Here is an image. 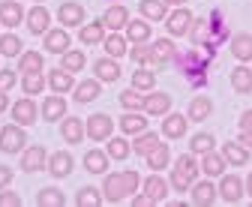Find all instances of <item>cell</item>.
<instances>
[{"mask_svg":"<svg viewBox=\"0 0 252 207\" xmlns=\"http://www.w3.org/2000/svg\"><path fill=\"white\" fill-rule=\"evenodd\" d=\"M216 57V51H210V48H186V51H177L174 54V60H177V66H180V72L189 78V84L192 87H204L207 84V63Z\"/></svg>","mask_w":252,"mask_h":207,"instance_id":"obj_1","label":"cell"},{"mask_svg":"<svg viewBox=\"0 0 252 207\" xmlns=\"http://www.w3.org/2000/svg\"><path fill=\"white\" fill-rule=\"evenodd\" d=\"M138 171H120V174H108L105 183H102V192L108 201H123L129 192L138 189Z\"/></svg>","mask_w":252,"mask_h":207,"instance_id":"obj_2","label":"cell"},{"mask_svg":"<svg viewBox=\"0 0 252 207\" xmlns=\"http://www.w3.org/2000/svg\"><path fill=\"white\" fill-rule=\"evenodd\" d=\"M195 174H198V165H195V159L192 156H180L177 159V165H174V171H171V186L177 189V192H186L189 189V183L195 180Z\"/></svg>","mask_w":252,"mask_h":207,"instance_id":"obj_3","label":"cell"},{"mask_svg":"<svg viewBox=\"0 0 252 207\" xmlns=\"http://www.w3.org/2000/svg\"><path fill=\"white\" fill-rule=\"evenodd\" d=\"M24 129L21 126H6V129H0V150L3 153H18L21 147H24Z\"/></svg>","mask_w":252,"mask_h":207,"instance_id":"obj_4","label":"cell"},{"mask_svg":"<svg viewBox=\"0 0 252 207\" xmlns=\"http://www.w3.org/2000/svg\"><path fill=\"white\" fill-rule=\"evenodd\" d=\"M111 126H114V120H111L108 114H93V117H87V135H90L93 141L108 138V135H111Z\"/></svg>","mask_w":252,"mask_h":207,"instance_id":"obj_5","label":"cell"},{"mask_svg":"<svg viewBox=\"0 0 252 207\" xmlns=\"http://www.w3.org/2000/svg\"><path fill=\"white\" fill-rule=\"evenodd\" d=\"M165 27H168L171 36H183V33H189V27H192V15H189V9H177V12L168 15Z\"/></svg>","mask_w":252,"mask_h":207,"instance_id":"obj_6","label":"cell"},{"mask_svg":"<svg viewBox=\"0 0 252 207\" xmlns=\"http://www.w3.org/2000/svg\"><path fill=\"white\" fill-rule=\"evenodd\" d=\"M219 195H222L228 204H237V201L243 198V183H240V177H234V174L222 177V183H219Z\"/></svg>","mask_w":252,"mask_h":207,"instance_id":"obj_7","label":"cell"},{"mask_svg":"<svg viewBox=\"0 0 252 207\" xmlns=\"http://www.w3.org/2000/svg\"><path fill=\"white\" fill-rule=\"evenodd\" d=\"M48 21H51V15H48L45 6H33V9L27 12V27H30V33H48Z\"/></svg>","mask_w":252,"mask_h":207,"instance_id":"obj_8","label":"cell"},{"mask_svg":"<svg viewBox=\"0 0 252 207\" xmlns=\"http://www.w3.org/2000/svg\"><path fill=\"white\" fill-rule=\"evenodd\" d=\"M12 120H18L21 126L33 123V120H36V105H33V99H18V102L12 105Z\"/></svg>","mask_w":252,"mask_h":207,"instance_id":"obj_9","label":"cell"},{"mask_svg":"<svg viewBox=\"0 0 252 207\" xmlns=\"http://www.w3.org/2000/svg\"><path fill=\"white\" fill-rule=\"evenodd\" d=\"M42 165H45V147H39V144L27 147L24 156H21V168L24 171H39Z\"/></svg>","mask_w":252,"mask_h":207,"instance_id":"obj_10","label":"cell"},{"mask_svg":"<svg viewBox=\"0 0 252 207\" xmlns=\"http://www.w3.org/2000/svg\"><path fill=\"white\" fill-rule=\"evenodd\" d=\"M21 3H15V0H3L0 3V24H6V27H15L21 24Z\"/></svg>","mask_w":252,"mask_h":207,"instance_id":"obj_11","label":"cell"},{"mask_svg":"<svg viewBox=\"0 0 252 207\" xmlns=\"http://www.w3.org/2000/svg\"><path fill=\"white\" fill-rule=\"evenodd\" d=\"M45 48H48L51 54H66V48H69V33H66V30H48V33H45Z\"/></svg>","mask_w":252,"mask_h":207,"instance_id":"obj_12","label":"cell"},{"mask_svg":"<svg viewBox=\"0 0 252 207\" xmlns=\"http://www.w3.org/2000/svg\"><path fill=\"white\" fill-rule=\"evenodd\" d=\"M168 108H171V96L168 93H153V96H144V111L147 114H168Z\"/></svg>","mask_w":252,"mask_h":207,"instance_id":"obj_13","label":"cell"},{"mask_svg":"<svg viewBox=\"0 0 252 207\" xmlns=\"http://www.w3.org/2000/svg\"><path fill=\"white\" fill-rule=\"evenodd\" d=\"M216 186L210 183V180H204V183H195V189H192V201L198 204V207H210L213 201H216Z\"/></svg>","mask_w":252,"mask_h":207,"instance_id":"obj_14","label":"cell"},{"mask_svg":"<svg viewBox=\"0 0 252 207\" xmlns=\"http://www.w3.org/2000/svg\"><path fill=\"white\" fill-rule=\"evenodd\" d=\"M231 54L237 60H252V33H237L231 39Z\"/></svg>","mask_w":252,"mask_h":207,"instance_id":"obj_15","label":"cell"},{"mask_svg":"<svg viewBox=\"0 0 252 207\" xmlns=\"http://www.w3.org/2000/svg\"><path fill=\"white\" fill-rule=\"evenodd\" d=\"M48 84L54 87V93H66L75 81H72V72H66V69L60 66V69H51L48 72Z\"/></svg>","mask_w":252,"mask_h":207,"instance_id":"obj_16","label":"cell"},{"mask_svg":"<svg viewBox=\"0 0 252 207\" xmlns=\"http://www.w3.org/2000/svg\"><path fill=\"white\" fill-rule=\"evenodd\" d=\"M78 36H81V42H84V45H96V42H102V39H105V24H102V21L84 24Z\"/></svg>","mask_w":252,"mask_h":207,"instance_id":"obj_17","label":"cell"},{"mask_svg":"<svg viewBox=\"0 0 252 207\" xmlns=\"http://www.w3.org/2000/svg\"><path fill=\"white\" fill-rule=\"evenodd\" d=\"M174 54H177V48H174V42H171V39H159V42H153V60H156V66H162V63L174 60Z\"/></svg>","mask_w":252,"mask_h":207,"instance_id":"obj_18","label":"cell"},{"mask_svg":"<svg viewBox=\"0 0 252 207\" xmlns=\"http://www.w3.org/2000/svg\"><path fill=\"white\" fill-rule=\"evenodd\" d=\"M48 171H51L54 177H66V174L72 171V156H69V153H63V150L54 153V156L48 159Z\"/></svg>","mask_w":252,"mask_h":207,"instance_id":"obj_19","label":"cell"},{"mask_svg":"<svg viewBox=\"0 0 252 207\" xmlns=\"http://www.w3.org/2000/svg\"><path fill=\"white\" fill-rule=\"evenodd\" d=\"M102 24H105V27H111V30H120V27L129 24V12H126V6H111V9L105 12Z\"/></svg>","mask_w":252,"mask_h":207,"instance_id":"obj_20","label":"cell"},{"mask_svg":"<svg viewBox=\"0 0 252 207\" xmlns=\"http://www.w3.org/2000/svg\"><path fill=\"white\" fill-rule=\"evenodd\" d=\"M186 123H189V120H186L183 114H168L165 120H162V132H165L168 138H180V135L186 132Z\"/></svg>","mask_w":252,"mask_h":207,"instance_id":"obj_21","label":"cell"},{"mask_svg":"<svg viewBox=\"0 0 252 207\" xmlns=\"http://www.w3.org/2000/svg\"><path fill=\"white\" fill-rule=\"evenodd\" d=\"M63 114H66V102H63V96H48L45 105H42V117H45V120H60Z\"/></svg>","mask_w":252,"mask_h":207,"instance_id":"obj_22","label":"cell"},{"mask_svg":"<svg viewBox=\"0 0 252 207\" xmlns=\"http://www.w3.org/2000/svg\"><path fill=\"white\" fill-rule=\"evenodd\" d=\"M60 132H63V138H66L69 144H78L84 138V123L78 120V117H69V120H63Z\"/></svg>","mask_w":252,"mask_h":207,"instance_id":"obj_23","label":"cell"},{"mask_svg":"<svg viewBox=\"0 0 252 207\" xmlns=\"http://www.w3.org/2000/svg\"><path fill=\"white\" fill-rule=\"evenodd\" d=\"M168 159H171V153H168V144H156L153 150L147 153V168L159 171V168H165V165H168Z\"/></svg>","mask_w":252,"mask_h":207,"instance_id":"obj_24","label":"cell"},{"mask_svg":"<svg viewBox=\"0 0 252 207\" xmlns=\"http://www.w3.org/2000/svg\"><path fill=\"white\" fill-rule=\"evenodd\" d=\"M222 159L225 162H231V165H246L249 162V150H246V147H240V144H225L222 147Z\"/></svg>","mask_w":252,"mask_h":207,"instance_id":"obj_25","label":"cell"},{"mask_svg":"<svg viewBox=\"0 0 252 207\" xmlns=\"http://www.w3.org/2000/svg\"><path fill=\"white\" fill-rule=\"evenodd\" d=\"M57 18H60V24H81L84 21V9L78 3H63L57 9Z\"/></svg>","mask_w":252,"mask_h":207,"instance_id":"obj_26","label":"cell"},{"mask_svg":"<svg viewBox=\"0 0 252 207\" xmlns=\"http://www.w3.org/2000/svg\"><path fill=\"white\" fill-rule=\"evenodd\" d=\"M231 87H234L237 93H249V90H252V69L237 66V69L231 72Z\"/></svg>","mask_w":252,"mask_h":207,"instance_id":"obj_27","label":"cell"},{"mask_svg":"<svg viewBox=\"0 0 252 207\" xmlns=\"http://www.w3.org/2000/svg\"><path fill=\"white\" fill-rule=\"evenodd\" d=\"M42 54L39 51H27V54H21V63H18V72H24V75H30V72H42Z\"/></svg>","mask_w":252,"mask_h":207,"instance_id":"obj_28","label":"cell"},{"mask_svg":"<svg viewBox=\"0 0 252 207\" xmlns=\"http://www.w3.org/2000/svg\"><path fill=\"white\" fill-rule=\"evenodd\" d=\"M120 129L129 132V135H138V132L147 129V120H144L138 111H135V114H123V117H120Z\"/></svg>","mask_w":252,"mask_h":207,"instance_id":"obj_29","label":"cell"},{"mask_svg":"<svg viewBox=\"0 0 252 207\" xmlns=\"http://www.w3.org/2000/svg\"><path fill=\"white\" fill-rule=\"evenodd\" d=\"M84 168H87L90 174H102V171L108 168V156L99 153V150H87V153H84Z\"/></svg>","mask_w":252,"mask_h":207,"instance_id":"obj_30","label":"cell"},{"mask_svg":"<svg viewBox=\"0 0 252 207\" xmlns=\"http://www.w3.org/2000/svg\"><path fill=\"white\" fill-rule=\"evenodd\" d=\"M222 168H225V159H222V156H216L213 150L204 153V159H201V171H204L207 177H219V174H222Z\"/></svg>","mask_w":252,"mask_h":207,"instance_id":"obj_31","label":"cell"},{"mask_svg":"<svg viewBox=\"0 0 252 207\" xmlns=\"http://www.w3.org/2000/svg\"><path fill=\"white\" fill-rule=\"evenodd\" d=\"M210 111H213V102L207 96H198V99H192V105H189V120H207Z\"/></svg>","mask_w":252,"mask_h":207,"instance_id":"obj_32","label":"cell"},{"mask_svg":"<svg viewBox=\"0 0 252 207\" xmlns=\"http://www.w3.org/2000/svg\"><path fill=\"white\" fill-rule=\"evenodd\" d=\"M207 21H210V36H213V45L219 48V42H222V39L228 36V27H225V21H222V12L216 9Z\"/></svg>","mask_w":252,"mask_h":207,"instance_id":"obj_33","label":"cell"},{"mask_svg":"<svg viewBox=\"0 0 252 207\" xmlns=\"http://www.w3.org/2000/svg\"><path fill=\"white\" fill-rule=\"evenodd\" d=\"M144 192H147L153 201H162L165 192H168V186H165V180H162L159 174H153V177H147V180H144Z\"/></svg>","mask_w":252,"mask_h":207,"instance_id":"obj_34","label":"cell"},{"mask_svg":"<svg viewBox=\"0 0 252 207\" xmlns=\"http://www.w3.org/2000/svg\"><path fill=\"white\" fill-rule=\"evenodd\" d=\"M99 96V81H81L78 87H75V99L78 102H93V99H96Z\"/></svg>","mask_w":252,"mask_h":207,"instance_id":"obj_35","label":"cell"},{"mask_svg":"<svg viewBox=\"0 0 252 207\" xmlns=\"http://www.w3.org/2000/svg\"><path fill=\"white\" fill-rule=\"evenodd\" d=\"M93 69H96L99 81H117L120 78V66L114 60H96V63H93Z\"/></svg>","mask_w":252,"mask_h":207,"instance_id":"obj_36","label":"cell"},{"mask_svg":"<svg viewBox=\"0 0 252 207\" xmlns=\"http://www.w3.org/2000/svg\"><path fill=\"white\" fill-rule=\"evenodd\" d=\"M126 36H129L135 45H138V42H147V39H150V24H144V21H129V24H126Z\"/></svg>","mask_w":252,"mask_h":207,"instance_id":"obj_37","label":"cell"},{"mask_svg":"<svg viewBox=\"0 0 252 207\" xmlns=\"http://www.w3.org/2000/svg\"><path fill=\"white\" fill-rule=\"evenodd\" d=\"M156 144H159V135H153V132H138V138H135V144H132V150L141 153V156H147Z\"/></svg>","mask_w":252,"mask_h":207,"instance_id":"obj_38","label":"cell"},{"mask_svg":"<svg viewBox=\"0 0 252 207\" xmlns=\"http://www.w3.org/2000/svg\"><path fill=\"white\" fill-rule=\"evenodd\" d=\"M141 15L159 21V18H165V3L162 0H141Z\"/></svg>","mask_w":252,"mask_h":207,"instance_id":"obj_39","label":"cell"},{"mask_svg":"<svg viewBox=\"0 0 252 207\" xmlns=\"http://www.w3.org/2000/svg\"><path fill=\"white\" fill-rule=\"evenodd\" d=\"M36 204L39 207H63V192L60 189H42L36 195Z\"/></svg>","mask_w":252,"mask_h":207,"instance_id":"obj_40","label":"cell"},{"mask_svg":"<svg viewBox=\"0 0 252 207\" xmlns=\"http://www.w3.org/2000/svg\"><path fill=\"white\" fill-rule=\"evenodd\" d=\"M21 87H24V93H42V87H45V78H42V72H30V75H24V81H21Z\"/></svg>","mask_w":252,"mask_h":207,"instance_id":"obj_41","label":"cell"},{"mask_svg":"<svg viewBox=\"0 0 252 207\" xmlns=\"http://www.w3.org/2000/svg\"><path fill=\"white\" fill-rule=\"evenodd\" d=\"M102 42H105V51H108L111 57H123V54H126V39H123L120 33H111V36H105Z\"/></svg>","mask_w":252,"mask_h":207,"instance_id":"obj_42","label":"cell"},{"mask_svg":"<svg viewBox=\"0 0 252 207\" xmlns=\"http://www.w3.org/2000/svg\"><path fill=\"white\" fill-rule=\"evenodd\" d=\"M129 150H132L129 141H123V138H111L108 141V156L111 159H126V156H129Z\"/></svg>","mask_w":252,"mask_h":207,"instance_id":"obj_43","label":"cell"},{"mask_svg":"<svg viewBox=\"0 0 252 207\" xmlns=\"http://www.w3.org/2000/svg\"><path fill=\"white\" fill-rule=\"evenodd\" d=\"M153 84H156V75L153 72H147V69L132 72V87H135V90H150Z\"/></svg>","mask_w":252,"mask_h":207,"instance_id":"obj_44","label":"cell"},{"mask_svg":"<svg viewBox=\"0 0 252 207\" xmlns=\"http://www.w3.org/2000/svg\"><path fill=\"white\" fill-rule=\"evenodd\" d=\"M132 60H135V63H141V66H147V63H156V60H153V45H144V42H138V45L132 48Z\"/></svg>","mask_w":252,"mask_h":207,"instance_id":"obj_45","label":"cell"},{"mask_svg":"<svg viewBox=\"0 0 252 207\" xmlns=\"http://www.w3.org/2000/svg\"><path fill=\"white\" fill-rule=\"evenodd\" d=\"M120 105L129 108V111H132V108L138 111V108H144V96H138V90L132 87V90H123V93H120Z\"/></svg>","mask_w":252,"mask_h":207,"instance_id":"obj_46","label":"cell"},{"mask_svg":"<svg viewBox=\"0 0 252 207\" xmlns=\"http://www.w3.org/2000/svg\"><path fill=\"white\" fill-rule=\"evenodd\" d=\"M21 51V39L6 33V36H0V54H6V57H15Z\"/></svg>","mask_w":252,"mask_h":207,"instance_id":"obj_47","label":"cell"},{"mask_svg":"<svg viewBox=\"0 0 252 207\" xmlns=\"http://www.w3.org/2000/svg\"><path fill=\"white\" fill-rule=\"evenodd\" d=\"M84 66V54L81 51H66V54H63V69H66V72H78Z\"/></svg>","mask_w":252,"mask_h":207,"instance_id":"obj_48","label":"cell"},{"mask_svg":"<svg viewBox=\"0 0 252 207\" xmlns=\"http://www.w3.org/2000/svg\"><path fill=\"white\" fill-rule=\"evenodd\" d=\"M99 201H102V195H99L96 189H90V186H87V189H81V192H78V198H75V204H78V207H96Z\"/></svg>","mask_w":252,"mask_h":207,"instance_id":"obj_49","label":"cell"},{"mask_svg":"<svg viewBox=\"0 0 252 207\" xmlns=\"http://www.w3.org/2000/svg\"><path fill=\"white\" fill-rule=\"evenodd\" d=\"M189 147H192V153H207L210 150V147H213V135H195L192 138V144H189Z\"/></svg>","mask_w":252,"mask_h":207,"instance_id":"obj_50","label":"cell"},{"mask_svg":"<svg viewBox=\"0 0 252 207\" xmlns=\"http://www.w3.org/2000/svg\"><path fill=\"white\" fill-rule=\"evenodd\" d=\"M15 84V72L12 69H0V90H9Z\"/></svg>","mask_w":252,"mask_h":207,"instance_id":"obj_51","label":"cell"},{"mask_svg":"<svg viewBox=\"0 0 252 207\" xmlns=\"http://www.w3.org/2000/svg\"><path fill=\"white\" fill-rule=\"evenodd\" d=\"M18 204H21V198L15 192H0V207H18Z\"/></svg>","mask_w":252,"mask_h":207,"instance_id":"obj_52","label":"cell"},{"mask_svg":"<svg viewBox=\"0 0 252 207\" xmlns=\"http://www.w3.org/2000/svg\"><path fill=\"white\" fill-rule=\"evenodd\" d=\"M240 132H252V108L243 111V117H240Z\"/></svg>","mask_w":252,"mask_h":207,"instance_id":"obj_53","label":"cell"},{"mask_svg":"<svg viewBox=\"0 0 252 207\" xmlns=\"http://www.w3.org/2000/svg\"><path fill=\"white\" fill-rule=\"evenodd\" d=\"M150 204H156V201H153V198H150L147 192H144V195H135V198H132V207H150Z\"/></svg>","mask_w":252,"mask_h":207,"instance_id":"obj_54","label":"cell"},{"mask_svg":"<svg viewBox=\"0 0 252 207\" xmlns=\"http://www.w3.org/2000/svg\"><path fill=\"white\" fill-rule=\"evenodd\" d=\"M12 180V168H6V165H0V189H3L6 183Z\"/></svg>","mask_w":252,"mask_h":207,"instance_id":"obj_55","label":"cell"},{"mask_svg":"<svg viewBox=\"0 0 252 207\" xmlns=\"http://www.w3.org/2000/svg\"><path fill=\"white\" fill-rule=\"evenodd\" d=\"M240 144H246V147H252V132H240Z\"/></svg>","mask_w":252,"mask_h":207,"instance_id":"obj_56","label":"cell"},{"mask_svg":"<svg viewBox=\"0 0 252 207\" xmlns=\"http://www.w3.org/2000/svg\"><path fill=\"white\" fill-rule=\"evenodd\" d=\"M6 105H9V99L3 96V90H0V111H6Z\"/></svg>","mask_w":252,"mask_h":207,"instance_id":"obj_57","label":"cell"},{"mask_svg":"<svg viewBox=\"0 0 252 207\" xmlns=\"http://www.w3.org/2000/svg\"><path fill=\"white\" fill-rule=\"evenodd\" d=\"M162 3H174V6H180V3H183V0H162Z\"/></svg>","mask_w":252,"mask_h":207,"instance_id":"obj_58","label":"cell"},{"mask_svg":"<svg viewBox=\"0 0 252 207\" xmlns=\"http://www.w3.org/2000/svg\"><path fill=\"white\" fill-rule=\"evenodd\" d=\"M246 189H249V195H252V174H249V180H246Z\"/></svg>","mask_w":252,"mask_h":207,"instance_id":"obj_59","label":"cell"}]
</instances>
